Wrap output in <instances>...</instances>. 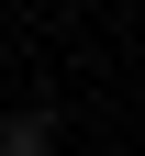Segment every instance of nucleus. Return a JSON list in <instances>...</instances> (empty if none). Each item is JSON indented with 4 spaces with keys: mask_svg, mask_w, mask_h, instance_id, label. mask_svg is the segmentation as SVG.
<instances>
[{
    "mask_svg": "<svg viewBox=\"0 0 145 156\" xmlns=\"http://www.w3.org/2000/svg\"><path fill=\"white\" fill-rule=\"evenodd\" d=\"M0 156H56V123L45 112H0Z\"/></svg>",
    "mask_w": 145,
    "mask_h": 156,
    "instance_id": "nucleus-1",
    "label": "nucleus"
}]
</instances>
